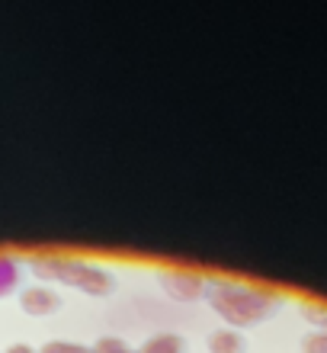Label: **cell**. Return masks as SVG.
<instances>
[{"label":"cell","mask_w":327,"mask_h":353,"mask_svg":"<svg viewBox=\"0 0 327 353\" xmlns=\"http://www.w3.org/2000/svg\"><path fill=\"white\" fill-rule=\"evenodd\" d=\"M206 302L231 331L263 325L266 318L279 315L282 308V296L263 286H244L231 276H209Z\"/></svg>","instance_id":"cell-1"},{"label":"cell","mask_w":327,"mask_h":353,"mask_svg":"<svg viewBox=\"0 0 327 353\" xmlns=\"http://www.w3.org/2000/svg\"><path fill=\"white\" fill-rule=\"evenodd\" d=\"M32 276L42 283H65L90 299H106L116 292V276L106 267L81 257H67V254H32L29 257Z\"/></svg>","instance_id":"cell-2"},{"label":"cell","mask_w":327,"mask_h":353,"mask_svg":"<svg viewBox=\"0 0 327 353\" xmlns=\"http://www.w3.org/2000/svg\"><path fill=\"white\" fill-rule=\"evenodd\" d=\"M158 286L173 302H196V299H206L209 276L189 267H164L158 273Z\"/></svg>","instance_id":"cell-3"},{"label":"cell","mask_w":327,"mask_h":353,"mask_svg":"<svg viewBox=\"0 0 327 353\" xmlns=\"http://www.w3.org/2000/svg\"><path fill=\"white\" fill-rule=\"evenodd\" d=\"M19 308H23L29 318H48L61 308V299L45 286H29L19 292Z\"/></svg>","instance_id":"cell-4"},{"label":"cell","mask_w":327,"mask_h":353,"mask_svg":"<svg viewBox=\"0 0 327 353\" xmlns=\"http://www.w3.org/2000/svg\"><path fill=\"white\" fill-rule=\"evenodd\" d=\"M247 344H244L241 331H231V327H218L209 334V353H244Z\"/></svg>","instance_id":"cell-5"},{"label":"cell","mask_w":327,"mask_h":353,"mask_svg":"<svg viewBox=\"0 0 327 353\" xmlns=\"http://www.w3.org/2000/svg\"><path fill=\"white\" fill-rule=\"evenodd\" d=\"M19 261L13 254H3L0 251V299H7L10 292H17L19 286Z\"/></svg>","instance_id":"cell-6"},{"label":"cell","mask_w":327,"mask_h":353,"mask_svg":"<svg viewBox=\"0 0 327 353\" xmlns=\"http://www.w3.org/2000/svg\"><path fill=\"white\" fill-rule=\"evenodd\" d=\"M299 315L305 318L311 327L327 331V302H321V299H305V302H299Z\"/></svg>","instance_id":"cell-7"},{"label":"cell","mask_w":327,"mask_h":353,"mask_svg":"<svg viewBox=\"0 0 327 353\" xmlns=\"http://www.w3.org/2000/svg\"><path fill=\"white\" fill-rule=\"evenodd\" d=\"M94 353H138V350H129V347L122 344L119 337H100L94 347H90Z\"/></svg>","instance_id":"cell-8"},{"label":"cell","mask_w":327,"mask_h":353,"mask_svg":"<svg viewBox=\"0 0 327 353\" xmlns=\"http://www.w3.org/2000/svg\"><path fill=\"white\" fill-rule=\"evenodd\" d=\"M39 353H94L90 347L84 344H67V341H52V344H45Z\"/></svg>","instance_id":"cell-9"},{"label":"cell","mask_w":327,"mask_h":353,"mask_svg":"<svg viewBox=\"0 0 327 353\" xmlns=\"http://www.w3.org/2000/svg\"><path fill=\"white\" fill-rule=\"evenodd\" d=\"M302 353H327V334L324 331L302 337Z\"/></svg>","instance_id":"cell-10"},{"label":"cell","mask_w":327,"mask_h":353,"mask_svg":"<svg viewBox=\"0 0 327 353\" xmlns=\"http://www.w3.org/2000/svg\"><path fill=\"white\" fill-rule=\"evenodd\" d=\"M3 353H36L32 347H26V344H13L10 350H3Z\"/></svg>","instance_id":"cell-11"},{"label":"cell","mask_w":327,"mask_h":353,"mask_svg":"<svg viewBox=\"0 0 327 353\" xmlns=\"http://www.w3.org/2000/svg\"><path fill=\"white\" fill-rule=\"evenodd\" d=\"M324 334H327V331H324Z\"/></svg>","instance_id":"cell-12"}]
</instances>
